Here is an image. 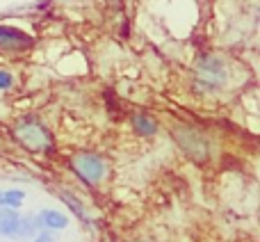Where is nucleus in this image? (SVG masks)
Listing matches in <instances>:
<instances>
[{"instance_id": "12", "label": "nucleus", "mask_w": 260, "mask_h": 242, "mask_svg": "<svg viewBox=\"0 0 260 242\" xmlns=\"http://www.w3.org/2000/svg\"><path fill=\"white\" fill-rule=\"evenodd\" d=\"M14 85V78H12V73H7V71H0V89H9V87Z\"/></svg>"}, {"instance_id": "6", "label": "nucleus", "mask_w": 260, "mask_h": 242, "mask_svg": "<svg viewBox=\"0 0 260 242\" xmlns=\"http://www.w3.org/2000/svg\"><path fill=\"white\" fill-rule=\"evenodd\" d=\"M37 231H41V222L37 215H27V217H21L18 222V229L14 231L12 238L14 240H25V238H32L37 235Z\"/></svg>"}, {"instance_id": "2", "label": "nucleus", "mask_w": 260, "mask_h": 242, "mask_svg": "<svg viewBox=\"0 0 260 242\" xmlns=\"http://www.w3.org/2000/svg\"><path fill=\"white\" fill-rule=\"evenodd\" d=\"M226 82L224 62L212 55H203L197 64V85L203 89H219Z\"/></svg>"}, {"instance_id": "3", "label": "nucleus", "mask_w": 260, "mask_h": 242, "mask_svg": "<svg viewBox=\"0 0 260 242\" xmlns=\"http://www.w3.org/2000/svg\"><path fill=\"white\" fill-rule=\"evenodd\" d=\"M71 169L85 180L87 185H96L105 176V162L96 153H78L71 158Z\"/></svg>"}, {"instance_id": "14", "label": "nucleus", "mask_w": 260, "mask_h": 242, "mask_svg": "<svg viewBox=\"0 0 260 242\" xmlns=\"http://www.w3.org/2000/svg\"><path fill=\"white\" fill-rule=\"evenodd\" d=\"M0 206H3V192H0Z\"/></svg>"}, {"instance_id": "13", "label": "nucleus", "mask_w": 260, "mask_h": 242, "mask_svg": "<svg viewBox=\"0 0 260 242\" xmlns=\"http://www.w3.org/2000/svg\"><path fill=\"white\" fill-rule=\"evenodd\" d=\"M37 242H53V238H50L48 233H44V235H39V238H37Z\"/></svg>"}, {"instance_id": "4", "label": "nucleus", "mask_w": 260, "mask_h": 242, "mask_svg": "<svg viewBox=\"0 0 260 242\" xmlns=\"http://www.w3.org/2000/svg\"><path fill=\"white\" fill-rule=\"evenodd\" d=\"M174 135H176V142L180 144V148H183L189 158H194V160H199V162L208 160L210 146H208V139L203 137L199 130L187 128V126H178V128L174 130Z\"/></svg>"}, {"instance_id": "1", "label": "nucleus", "mask_w": 260, "mask_h": 242, "mask_svg": "<svg viewBox=\"0 0 260 242\" xmlns=\"http://www.w3.org/2000/svg\"><path fill=\"white\" fill-rule=\"evenodd\" d=\"M14 137L18 139V144H23L25 148H30L35 153H46L53 148V135L48 133V128L39 119H21L14 128Z\"/></svg>"}, {"instance_id": "9", "label": "nucleus", "mask_w": 260, "mask_h": 242, "mask_svg": "<svg viewBox=\"0 0 260 242\" xmlns=\"http://www.w3.org/2000/svg\"><path fill=\"white\" fill-rule=\"evenodd\" d=\"M59 199H62V201H64V203H67V206H69V208H71V210H73V213H76V215H78V217H80V220H82V222H89V215H87L85 206H82V203H80V201H78V199H76V197H73V194H71V192H67V190H62V192H59Z\"/></svg>"}, {"instance_id": "10", "label": "nucleus", "mask_w": 260, "mask_h": 242, "mask_svg": "<svg viewBox=\"0 0 260 242\" xmlns=\"http://www.w3.org/2000/svg\"><path fill=\"white\" fill-rule=\"evenodd\" d=\"M133 128L139 135H153L157 130V124H155V119L146 117V114H137V117H133Z\"/></svg>"}, {"instance_id": "11", "label": "nucleus", "mask_w": 260, "mask_h": 242, "mask_svg": "<svg viewBox=\"0 0 260 242\" xmlns=\"http://www.w3.org/2000/svg\"><path fill=\"white\" fill-rule=\"evenodd\" d=\"M23 199H25V194L21 192V190H9V192H3V203L9 208H18L23 203Z\"/></svg>"}, {"instance_id": "5", "label": "nucleus", "mask_w": 260, "mask_h": 242, "mask_svg": "<svg viewBox=\"0 0 260 242\" xmlns=\"http://www.w3.org/2000/svg\"><path fill=\"white\" fill-rule=\"evenodd\" d=\"M32 44H35V39H32L27 32L9 27V25H0V50L18 53V50L32 48Z\"/></svg>"}, {"instance_id": "8", "label": "nucleus", "mask_w": 260, "mask_h": 242, "mask_svg": "<svg viewBox=\"0 0 260 242\" xmlns=\"http://www.w3.org/2000/svg\"><path fill=\"white\" fill-rule=\"evenodd\" d=\"M37 217H39V222H41V226H44V229L57 231V229H64V226L69 224L67 215H62V213H57V210H41Z\"/></svg>"}, {"instance_id": "7", "label": "nucleus", "mask_w": 260, "mask_h": 242, "mask_svg": "<svg viewBox=\"0 0 260 242\" xmlns=\"http://www.w3.org/2000/svg\"><path fill=\"white\" fill-rule=\"evenodd\" d=\"M18 222H21V215L16 213V208H3L0 210V233L12 238L14 231L18 229Z\"/></svg>"}]
</instances>
